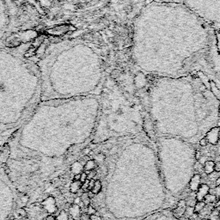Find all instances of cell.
I'll use <instances>...</instances> for the list:
<instances>
[{"instance_id": "1", "label": "cell", "mask_w": 220, "mask_h": 220, "mask_svg": "<svg viewBox=\"0 0 220 220\" xmlns=\"http://www.w3.org/2000/svg\"><path fill=\"white\" fill-rule=\"evenodd\" d=\"M132 59L154 78L203 74L220 83V41L217 30L183 4H148L136 16Z\"/></svg>"}, {"instance_id": "2", "label": "cell", "mask_w": 220, "mask_h": 220, "mask_svg": "<svg viewBox=\"0 0 220 220\" xmlns=\"http://www.w3.org/2000/svg\"><path fill=\"white\" fill-rule=\"evenodd\" d=\"M99 97L41 101L7 144L10 158L59 157L97 129Z\"/></svg>"}, {"instance_id": "3", "label": "cell", "mask_w": 220, "mask_h": 220, "mask_svg": "<svg viewBox=\"0 0 220 220\" xmlns=\"http://www.w3.org/2000/svg\"><path fill=\"white\" fill-rule=\"evenodd\" d=\"M35 49L30 46L29 55L39 73L41 101L100 96L106 75L96 46L81 39L35 41Z\"/></svg>"}, {"instance_id": "4", "label": "cell", "mask_w": 220, "mask_h": 220, "mask_svg": "<svg viewBox=\"0 0 220 220\" xmlns=\"http://www.w3.org/2000/svg\"><path fill=\"white\" fill-rule=\"evenodd\" d=\"M146 109L155 129L184 136L210 131L220 118L219 100L198 74L155 78Z\"/></svg>"}, {"instance_id": "5", "label": "cell", "mask_w": 220, "mask_h": 220, "mask_svg": "<svg viewBox=\"0 0 220 220\" xmlns=\"http://www.w3.org/2000/svg\"><path fill=\"white\" fill-rule=\"evenodd\" d=\"M30 46L0 48V148L11 140L41 101Z\"/></svg>"}, {"instance_id": "6", "label": "cell", "mask_w": 220, "mask_h": 220, "mask_svg": "<svg viewBox=\"0 0 220 220\" xmlns=\"http://www.w3.org/2000/svg\"><path fill=\"white\" fill-rule=\"evenodd\" d=\"M41 23L40 12L29 0H0V48L34 44Z\"/></svg>"}, {"instance_id": "7", "label": "cell", "mask_w": 220, "mask_h": 220, "mask_svg": "<svg viewBox=\"0 0 220 220\" xmlns=\"http://www.w3.org/2000/svg\"><path fill=\"white\" fill-rule=\"evenodd\" d=\"M182 4L214 29L220 31V0H183Z\"/></svg>"}, {"instance_id": "8", "label": "cell", "mask_w": 220, "mask_h": 220, "mask_svg": "<svg viewBox=\"0 0 220 220\" xmlns=\"http://www.w3.org/2000/svg\"><path fill=\"white\" fill-rule=\"evenodd\" d=\"M219 127H214L213 129L209 131L208 132L205 134V138L207 139V141L210 142L212 145H216L218 141L219 140Z\"/></svg>"}, {"instance_id": "9", "label": "cell", "mask_w": 220, "mask_h": 220, "mask_svg": "<svg viewBox=\"0 0 220 220\" xmlns=\"http://www.w3.org/2000/svg\"><path fill=\"white\" fill-rule=\"evenodd\" d=\"M209 191H210V186H208L207 184H200L197 189V193H196V196H195V199L197 200V201L204 200L205 196L209 194Z\"/></svg>"}, {"instance_id": "10", "label": "cell", "mask_w": 220, "mask_h": 220, "mask_svg": "<svg viewBox=\"0 0 220 220\" xmlns=\"http://www.w3.org/2000/svg\"><path fill=\"white\" fill-rule=\"evenodd\" d=\"M186 202L185 200H181L178 204L176 205V207L175 208V210L173 211L174 213V216L176 218H180L184 215V213H186Z\"/></svg>"}, {"instance_id": "11", "label": "cell", "mask_w": 220, "mask_h": 220, "mask_svg": "<svg viewBox=\"0 0 220 220\" xmlns=\"http://www.w3.org/2000/svg\"><path fill=\"white\" fill-rule=\"evenodd\" d=\"M69 213H70V216H71V218L73 220L81 219L82 213H81V207L79 205L72 204L71 205H70V207H69Z\"/></svg>"}, {"instance_id": "12", "label": "cell", "mask_w": 220, "mask_h": 220, "mask_svg": "<svg viewBox=\"0 0 220 220\" xmlns=\"http://www.w3.org/2000/svg\"><path fill=\"white\" fill-rule=\"evenodd\" d=\"M200 181H201V176H200V175L195 174V175L192 177L190 182H189V186H190L191 190L197 191L199 186L200 185Z\"/></svg>"}, {"instance_id": "13", "label": "cell", "mask_w": 220, "mask_h": 220, "mask_svg": "<svg viewBox=\"0 0 220 220\" xmlns=\"http://www.w3.org/2000/svg\"><path fill=\"white\" fill-rule=\"evenodd\" d=\"M71 170L74 173L75 175L76 174H81L82 172H83V166L81 164L80 162L77 161V162H74L72 164L71 167Z\"/></svg>"}, {"instance_id": "14", "label": "cell", "mask_w": 220, "mask_h": 220, "mask_svg": "<svg viewBox=\"0 0 220 220\" xmlns=\"http://www.w3.org/2000/svg\"><path fill=\"white\" fill-rule=\"evenodd\" d=\"M82 187V183L80 182H77V181H73L71 182V186H70V192L71 194H78L79 190H81Z\"/></svg>"}, {"instance_id": "15", "label": "cell", "mask_w": 220, "mask_h": 220, "mask_svg": "<svg viewBox=\"0 0 220 220\" xmlns=\"http://www.w3.org/2000/svg\"><path fill=\"white\" fill-rule=\"evenodd\" d=\"M214 165L215 163L213 161H207L204 164V170L206 175H211L214 171Z\"/></svg>"}, {"instance_id": "16", "label": "cell", "mask_w": 220, "mask_h": 220, "mask_svg": "<svg viewBox=\"0 0 220 220\" xmlns=\"http://www.w3.org/2000/svg\"><path fill=\"white\" fill-rule=\"evenodd\" d=\"M97 167V164H96V161L93 159H90L88 160L84 164L83 166V171H91L94 170Z\"/></svg>"}, {"instance_id": "17", "label": "cell", "mask_w": 220, "mask_h": 220, "mask_svg": "<svg viewBox=\"0 0 220 220\" xmlns=\"http://www.w3.org/2000/svg\"><path fill=\"white\" fill-rule=\"evenodd\" d=\"M205 205H206V203L204 200L196 202L195 205H194V213H200L201 211H203V209L205 207Z\"/></svg>"}, {"instance_id": "18", "label": "cell", "mask_w": 220, "mask_h": 220, "mask_svg": "<svg viewBox=\"0 0 220 220\" xmlns=\"http://www.w3.org/2000/svg\"><path fill=\"white\" fill-rule=\"evenodd\" d=\"M101 188H102V185H101V181H100V180H96V181H95V185H94L91 192H92L95 195H97V194L101 193Z\"/></svg>"}, {"instance_id": "19", "label": "cell", "mask_w": 220, "mask_h": 220, "mask_svg": "<svg viewBox=\"0 0 220 220\" xmlns=\"http://www.w3.org/2000/svg\"><path fill=\"white\" fill-rule=\"evenodd\" d=\"M81 198V201L83 203V205L88 207L90 205V199L88 196V193L87 192H83L82 194V195L80 196Z\"/></svg>"}, {"instance_id": "20", "label": "cell", "mask_w": 220, "mask_h": 220, "mask_svg": "<svg viewBox=\"0 0 220 220\" xmlns=\"http://www.w3.org/2000/svg\"><path fill=\"white\" fill-rule=\"evenodd\" d=\"M57 220H70L69 218V214H68L65 210H62L58 215L56 216Z\"/></svg>"}, {"instance_id": "21", "label": "cell", "mask_w": 220, "mask_h": 220, "mask_svg": "<svg viewBox=\"0 0 220 220\" xmlns=\"http://www.w3.org/2000/svg\"><path fill=\"white\" fill-rule=\"evenodd\" d=\"M217 200H217L216 195L212 194H208L205 196V199H204V201L205 203H215V202H217Z\"/></svg>"}, {"instance_id": "22", "label": "cell", "mask_w": 220, "mask_h": 220, "mask_svg": "<svg viewBox=\"0 0 220 220\" xmlns=\"http://www.w3.org/2000/svg\"><path fill=\"white\" fill-rule=\"evenodd\" d=\"M105 158H106V156H105L103 153L101 152L97 154V156H96V161H98V162H100V163H102V162L105 160Z\"/></svg>"}, {"instance_id": "23", "label": "cell", "mask_w": 220, "mask_h": 220, "mask_svg": "<svg viewBox=\"0 0 220 220\" xmlns=\"http://www.w3.org/2000/svg\"><path fill=\"white\" fill-rule=\"evenodd\" d=\"M97 213V210L94 208L93 206L91 205H90L89 206H88V210H87V214H89V215H94V214H96Z\"/></svg>"}, {"instance_id": "24", "label": "cell", "mask_w": 220, "mask_h": 220, "mask_svg": "<svg viewBox=\"0 0 220 220\" xmlns=\"http://www.w3.org/2000/svg\"><path fill=\"white\" fill-rule=\"evenodd\" d=\"M17 213H18L19 215L21 217H26L27 214H28V213H27V211L25 210L24 208H19L18 210H17Z\"/></svg>"}, {"instance_id": "25", "label": "cell", "mask_w": 220, "mask_h": 220, "mask_svg": "<svg viewBox=\"0 0 220 220\" xmlns=\"http://www.w3.org/2000/svg\"><path fill=\"white\" fill-rule=\"evenodd\" d=\"M86 180H88V175H87V174H86L85 172L83 171L81 173V177H80V182L81 183H83L84 182H86Z\"/></svg>"}, {"instance_id": "26", "label": "cell", "mask_w": 220, "mask_h": 220, "mask_svg": "<svg viewBox=\"0 0 220 220\" xmlns=\"http://www.w3.org/2000/svg\"><path fill=\"white\" fill-rule=\"evenodd\" d=\"M96 175H97V171L94 169V170H91V171L89 172V174H88V180H91V179H94V177L96 176Z\"/></svg>"}, {"instance_id": "27", "label": "cell", "mask_w": 220, "mask_h": 220, "mask_svg": "<svg viewBox=\"0 0 220 220\" xmlns=\"http://www.w3.org/2000/svg\"><path fill=\"white\" fill-rule=\"evenodd\" d=\"M83 154L84 155V156H89L90 154V152H91V149H90V147H85V148H83Z\"/></svg>"}, {"instance_id": "28", "label": "cell", "mask_w": 220, "mask_h": 220, "mask_svg": "<svg viewBox=\"0 0 220 220\" xmlns=\"http://www.w3.org/2000/svg\"><path fill=\"white\" fill-rule=\"evenodd\" d=\"M207 144H208V141H207V139L205 138H202L200 140V146H207Z\"/></svg>"}, {"instance_id": "29", "label": "cell", "mask_w": 220, "mask_h": 220, "mask_svg": "<svg viewBox=\"0 0 220 220\" xmlns=\"http://www.w3.org/2000/svg\"><path fill=\"white\" fill-rule=\"evenodd\" d=\"M207 157H200V158L198 160V162H199V164H201V165H204V164L207 162Z\"/></svg>"}, {"instance_id": "30", "label": "cell", "mask_w": 220, "mask_h": 220, "mask_svg": "<svg viewBox=\"0 0 220 220\" xmlns=\"http://www.w3.org/2000/svg\"><path fill=\"white\" fill-rule=\"evenodd\" d=\"M90 220H102V218L97 214H94V215H90Z\"/></svg>"}, {"instance_id": "31", "label": "cell", "mask_w": 220, "mask_h": 220, "mask_svg": "<svg viewBox=\"0 0 220 220\" xmlns=\"http://www.w3.org/2000/svg\"><path fill=\"white\" fill-rule=\"evenodd\" d=\"M214 171L217 172V173H219L220 172V162L215 163V165H214Z\"/></svg>"}, {"instance_id": "32", "label": "cell", "mask_w": 220, "mask_h": 220, "mask_svg": "<svg viewBox=\"0 0 220 220\" xmlns=\"http://www.w3.org/2000/svg\"><path fill=\"white\" fill-rule=\"evenodd\" d=\"M95 181H96L95 179L90 180V182H89V188H88V190H89V191L92 190V188H93L94 185H95Z\"/></svg>"}, {"instance_id": "33", "label": "cell", "mask_w": 220, "mask_h": 220, "mask_svg": "<svg viewBox=\"0 0 220 220\" xmlns=\"http://www.w3.org/2000/svg\"><path fill=\"white\" fill-rule=\"evenodd\" d=\"M29 197L27 194H24L23 197L21 198V201L23 202V204H26L27 202L29 201Z\"/></svg>"}, {"instance_id": "34", "label": "cell", "mask_w": 220, "mask_h": 220, "mask_svg": "<svg viewBox=\"0 0 220 220\" xmlns=\"http://www.w3.org/2000/svg\"><path fill=\"white\" fill-rule=\"evenodd\" d=\"M40 169V166L38 164H34L32 165V171L33 172H36Z\"/></svg>"}, {"instance_id": "35", "label": "cell", "mask_w": 220, "mask_h": 220, "mask_svg": "<svg viewBox=\"0 0 220 220\" xmlns=\"http://www.w3.org/2000/svg\"><path fill=\"white\" fill-rule=\"evenodd\" d=\"M80 177H81V174H76L74 175V177H73V181L79 182V181H80Z\"/></svg>"}, {"instance_id": "36", "label": "cell", "mask_w": 220, "mask_h": 220, "mask_svg": "<svg viewBox=\"0 0 220 220\" xmlns=\"http://www.w3.org/2000/svg\"><path fill=\"white\" fill-rule=\"evenodd\" d=\"M46 220H57L56 217H54L53 215H49L46 218Z\"/></svg>"}, {"instance_id": "37", "label": "cell", "mask_w": 220, "mask_h": 220, "mask_svg": "<svg viewBox=\"0 0 220 220\" xmlns=\"http://www.w3.org/2000/svg\"><path fill=\"white\" fill-rule=\"evenodd\" d=\"M80 202H81V198L80 197H77L76 199H75L74 204H76V205H79V204H80Z\"/></svg>"}, {"instance_id": "38", "label": "cell", "mask_w": 220, "mask_h": 220, "mask_svg": "<svg viewBox=\"0 0 220 220\" xmlns=\"http://www.w3.org/2000/svg\"><path fill=\"white\" fill-rule=\"evenodd\" d=\"M87 193H88V196H89V198H90V200L93 199L94 196H95V194H94L91 191H89V192H87Z\"/></svg>"}, {"instance_id": "39", "label": "cell", "mask_w": 220, "mask_h": 220, "mask_svg": "<svg viewBox=\"0 0 220 220\" xmlns=\"http://www.w3.org/2000/svg\"><path fill=\"white\" fill-rule=\"evenodd\" d=\"M200 151H196V153H195V158H196V160H199L200 158Z\"/></svg>"}, {"instance_id": "40", "label": "cell", "mask_w": 220, "mask_h": 220, "mask_svg": "<svg viewBox=\"0 0 220 220\" xmlns=\"http://www.w3.org/2000/svg\"><path fill=\"white\" fill-rule=\"evenodd\" d=\"M215 185H216V186H220V176L219 177H218L216 180V182H215Z\"/></svg>"}, {"instance_id": "41", "label": "cell", "mask_w": 220, "mask_h": 220, "mask_svg": "<svg viewBox=\"0 0 220 220\" xmlns=\"http://www.w3.org/2000/svg\"><path fill=\"white\" fill-rule=\"evenodd\" d=\"M216 206H220V197H219V199H218V200H217Z\"/></svg>"}, {"instance_id": "42", "label": "cell", "mask_w": 220, "mask_h": 220, "mask_svg": "<svg viewBox=\"0 0 220 220\" xmlns=\"http://www.w3.org/2000/svg\"><path fill=\"white\" fill-rule=\"evenodd\" d=\"M218 218H219V220H220V212L218 213Z\"/></svg>"}, {"instance_id": "43", "label": "cell", "mask_w": 220, "mask_h": 220, "mask_svg": "<svg viewBox=\"0 0 220 220\" xmlns=\"http://www.w3.org/2000/svg\"><path fill=\"white\" fill-rule=\"evenodd\" d=\"M203 220H210V219H207V218H204Z\"/></svg>"}, {"instance_id": "44", "label": "cell", "mask_w": 220, "mask_h": 220, "mask_svg": "<svg viewBox=\"0 0 220 220\" xmlns=\"http://www.w3.org/2000/svg\"><path fill=\"white\" fill-rule=\"evenodd\" d=\"M11 220H17V219H11Z\"/></svg>"}, {"instance_id": "45", "label": "cell", "mask_w": 220, "mask_h": 220, "mask_svg": "<svg viewBox=\"0 0 220 220\" xmlns=\"http://www.w3.org/2000/svg\"><path fill=\"white\" fill-rule=\"evenodd\" d=\"M71 220H73V219H72V218H71Z\"/></svg>"}, {"instance_id": "46", "label": "cell", "mask_w": 220, "mask_h": 220, "mask_svg": "<svg viewBox=\"0 0 220 220\" xmlns=\"http://www.w3.org/2000/svg\"><path fill=\"white\" fill-rule=\"evenodd\" d=\"M45 220H46V219H45Z\"/></svg>"}]
</instances>
